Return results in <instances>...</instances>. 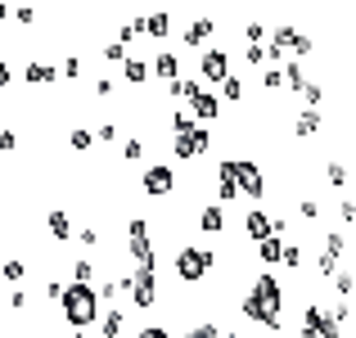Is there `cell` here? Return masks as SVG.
Listing matches in <instances>:
<instances>
[{
	"mask_svg": "<svg viewBox=\"0 0 356 338\" xmlns=\"http://www.w3.org/2000/svg\"><path fill=\"white\" fill-rule=\"evenodd\" d=\"M239 312H243V321L266 325L270 334H280V325H284V284H280L270 271H261V275L252 280V289L243 293Z\"/></svg>",
	"mask_w": 356,
	"mask_h": 338,
	"instance_id": "obj_1",
	"label": "cell"
},
{
	"mask_svg": "<svg viewBox=\"0 0 356 338\" xmlns=\"http://www.w3.org/2000/svg\"><path fill=\"white\" fill-rule=\"evenodd\" d=\"M59 312H63V325L81 334L86 325H95V321H99V293H95L90 284H63Z\"/></svg>",
	"mask_w": 356,
	"mask_h": 338,
	"instance_id": "obj_2",
	"label": "cell"
},
{
	"mask_svg": "<svg viewBox=\"0 0 356 338\" xmlns=\"http://www.w3.org/2000/svg\"><path fill=\"white\" fill-rule=\"evenodd\" d=\"M212 266H217V252L203 248V243H181L176 248V275H181V284H203Z\"/></svg>",
	"mask_w": 356,
	"mask_h": 338,
	"instance_id": "obj_3",
	"label": "cell"
},
{
	"mask_svg": "<svg viewBox=\"0 0 356 338\" xmlns=\"http://www.w3.org/2000/svg\"><path fill=\"white\" fill-rule=\"evenodd\" d=\"M212 149V131L208 127H190V131H176L172 136V154L181 158V163H194V158H203Z\"/></svg>",
	"mask_w": 356,
	"mask_h": 338,
	"instance_id": "obj_4",
	"label": "cell"
},
{
	"mask_svg": "<svg viewBox=\"0 0 356 338\" xmlns=\"http://www.w3.org/2000/svg\"><path fill=\"white\" fill-rule=\"evenodd\" d=\"M235 185L243 199H252V208H257V199L266 194V176H261V167L252 163V158H235Z\"/></svg>",
	"mask_w": 356,
	"mask_h": 338,
	"instance_id": "obj_5",
	"label": "cell"
},
{
	"mask_svg": "<svg viewBox=\"0 0 356 338\" xmlns=\"http://www.w3.org/2000/svg\"><path fill=\"white\" fill-rule=\"evenodd\" d=\"M140 190H145L149 199H167V194L176 190V172L167 163H149L145 172H140Z\"/></svg>",
	"mask_w": 356,
	"mask_h": 338,
	"instance_id": "obj_6",
	"label": "cell"
},
{
	"mask_svg": "<svg viewBox=\"0 0 356 338\" xmlns=\"http://www.w3.org/2000/svg\"><path fill=\"white\" fill-rule=\"evenodd\" d=\"M343 257H348V234H343V230H330V234H325V243H321V261H316L321 280L334 275V266H339Z\"/></svg>",
	"mask_w": 356,
	"mask_h": 338,
	"instance_id": "obj_7",
	"label": "cell"
},
{
	"mask_svg": "<svg viewBox=\"0 0 356 338\" xmlns=\"http://www.w3.org/2000/svg\"><path fill=\"white\" fill-rule=\"evenodd\" d=\"M127 289H131V298H136V307H154L158 303V275L145 271V266H136V275L127 280Z\"/></svg>",
	"mask_w": 356,
	"mask_h": 338,
	"instance_id": "obj_8",
	"label": "cell"
},
{
	"mask_svg": "<svg viewBox=\"0 0 356 338\" xmlns=\"http://www.w3.org/2000/svg\"><path fill=\"white\" fill-rule=\"evenodd\" d=\"M199 72H203V81H217V86H221V81L230 77V54L221 50V45H217V50H208L199 59Z\"/></svg>",
	"mask_w": 356,
	"mask_h": 338,
	"instance_id": "obj_9",
	"label": "cell"
},
{
	"mask_svg": "<svg viewBox=\"0 0 356 338\" xmlns=\"http://www.w3.org/2000/svg\"><path fill=\"white\" fill-rule=\"evenodd\" d=\"M239 185H235V158H221L217 163V203H235Z\"/></svg>",
	"mask_w": 356,
	"mask_h": 338,
	"instance_id": "obj_10",
	"label": "cell"
},
{
	"mask_svg": "<svg viewBox=\"0 0 356 338\" xmlns=\"http://www.w3.org/2000/svg\"><path fill=\"white\" fill-rule=\"evenodd\" d=\"M243 234H248L252 243L270 239V234H275V221H270V212H261V208H248V217H243Z\"/></svg>",
	"mask_w": 356,
	"mask_h": 338,
	"instance_id": "obj_11",
	"label": "cell"
},
{
	"mask_svg": "<svg viewBox=\"0 0 356 338\" xmlns=\"http://www.w3.org/2000/svg\"><path fill=\"white\" fill-rule=\"evenodd\" d=\"M45 230L54 243H72V217L68 208H45Z\"/></svg>",
	"mask_w": 356,
	"mask_h": 338,
	"instance_id": "obj_12",
	"label": "cell"
},
{
	"mask_svg": "<svg viewBox=\"0 0 356 338\" xmlns=\"http://www.w3.org/2000/svg\"><path fill=\"white\" fill-rule=\"evenodd\" d=\"M149 77H163L167 86H172V81H181V59H176L172 50L154 54V59H149Z\"/></svg>",
	"mask_w": 356,
	"mask_h": 338,
	"instance_id": "obj_13",
	"label": "cell"
},
{
	"mask_svg": "<svg viewBox=\"0 0 356 338\" xmlns=\"http://www.w3.org/2000/svg\"><path fill=\"white\" fill-rule=\"evenodd\" d=\"M190 118H199V122H217V118H221V99L212 95V90H199V95H190Z\"/></svg>",
	"mask_w": 356,
	"mask_h": 338,
	"instance_id": "obj_14",
	"label": "cell"
},
{
	"mask_svg": "<svg viewBox=\"0 0 356 338\" xmlns=\"http://www.w3.org/2000/svg\"><path fill=\"white\" fill-rule=\"evenodd\" d=\"M321 131H325V113L307 108V113H298V118H293V136L312 140V136H321Z\"/></svg>",
	"mask_w": 356,
	"mask_h": 338,
	"instance_id": "obj_15",
	"label": "cell"
},
{
	"mask_svg": "<svg viewBox=\"0 0 356 338\" xmlns=\"http://www.w3.org/2000/svg\"><path fill=\"white\" fill-rule=\"evenodd\" d=\"M23 77L32 81V86H54V81H59V68H54V63H41V59H32L23 68Z\"/></svg>",
	"mask_w": 356,
	"mask_h": 338,
	"instance_id": "obj_16",
	"label": "cell"
},
{
	"mask_svg": "<svg viewBox=\"0 0 356 338\" xmlns=\"http://www.w3.org/2000/svg\"><path fill=\"white\" fill-rule=\"evenodd\" d=\"M212 32H217V18H194V23L185 27V45H208Z\"/></svg>",
	"mask_w": 356,
	"mask_h": 338,
	"instance_id": "obj_17",
	"label": "cell"
},
{
	"mask_svg": "<svg viewBox=\"0 0 356 338\" xmlns=\"http://www.w3.org/2000/svg\"><path fill=\"white\" fill-rule=\"evenodd\" d=\"M199 230L203 234H221V230H226V212H221V203H208V208L199 212Z\"/></svg>",
	"mask_w": 356,
	"mask_h": 338,
	"instance_id": "obj_18",
	"label": "cell"
},
{
	"mask_svg": "<svg viewBox=\"0 0 356 338\" xmlns=\"http://www.w3.org/2000/svg\"><path fill=\"white\" fill-rule=\"evenodd\" d=\"M167 32H172V14H167V9H154V14L145 18V36H154V41H163Z\"/></svg>",
	"mask_w": 356,
	"mask_h": 338,
	"instance_id": "obj_19",
	"label": "cell"
},
{
	"mask_svg": "<svg viewBox=\"0 0 356 338\" xmlns=\"http://www.w3.org/2000/svg\"><path fill=\"white\" fill-rule=\"evenodd\" d=\"M257 257L266 261V266H275V261L284 257V234H270V239H261V243H257Z\"/></svg>",
	"mask_w": 356,
	"mask_h": 338,
	"instance_id": "obj_20",
	"label": "cell"
},
{
	"mask_svg": "<svg viewBox=\"0 0 356 338\" xmlns=\"http://www.w3.org/2000/svg\"><path fill=\"white\" fill-rule=\"evenodd\" d=\"M280 77H284V86H289V90H302V86H307L302 63H280Z\"/></svg>",
	"mask_w": 356,
	"mask_h": 338,
	"instance_id": "obj_21",
	"label": "cell"
},
{
	"mask_svg": "<svg viewBox=\"0 0 356 338\" xmlns=\"http://www.w3.org/2000/svg\"><path fill=\"white\" fill-rule=\"evenodd\" d=\"M122 77H127L131 86H145V81H149V63H145V59H127V68H122Z\"/></svg>",
	"mask_w": 356,
	"mask_h": 338,
	"instance_id": "obj_22",
	"label": "cell"
},
{
	"mask_svg": "<svg viewBox=\"0 0 356 338\" xmlns=\"http://www.w3.org/2000/svg\"><path fill=\"white\" fill-rule=\"evenodd\" d=\"M68 145L77 149V154H86V149L95 145V131H90V127H72V131H68Z\"/></svg>",
	"mask_w": 356,
	"mask_h": 338,
	"instance_id": "obj_23",
	"label": "cell"
},
{
	"mask_svg": "<svg viewBox=\"0 0 356 338\" xmlns=\"http://www.w3.org/2000/svg\"><path fill=\"white\" fill-rule=\"evenodd\" d=\"M302 104L321 113V104H325V86H316V81H307V86H302Z\"/></svg>",
	"mask_w": 356,
	"mask_h": 338,
	"instance_id": "obj_24",
	"label": "cell"
},
{
	"mask_svg": "<svg viewBox=\"0 0 356 338\" xmlns=\"http://www.w3.org/2000/svg\"><path fill=\"white\" fill-rule=\"evenodd\" d=\"M239 32H243V45H261V36H266V23H257V18H252V23H243Z\"/></svg>",
	"mask_w": 356,
	"mask_h": 338,
	"instance_id": "obj_25",
	"label": "cell"
},
{
	"mask_svg": "<svg viewBox=\"0 0 356 338\" xmlns=\"http://www.w3.org/2000/svg\"><path fill=\"white\" fill-rule=\"evenodd\" d=\"M90 275H95V266H90L86 257H77V261H72V284H90Z\"/></svg>",
	"mask_w": 356,
	"mask_h": 338,
	"instance_id": "obj_26",
	"label": "cell"
},
{
	"mask_svg": "<svg viewBox=\"0 0 356 338\" xmlns=\"http://www.w3.org/2000/svg\"><path fill=\"white\" fill-rule=\"evenodd\" d=\"M99 334H104V338H118V334H122V316H118V312L99 316Z\"/></svg>",
	"mask_w": 356,
	"mask_h": 338,
	"instance_id": "obj_27",
	"label": "cell"
},
{
	"mask_svg": "<svg viewBox=\"0 0 356 338\" xmlns=\"http://www.w3.org/2000/svg\"><path fill=\"white\" fill-rule=\"evenodd\" d=\"M122 158H127V163H140V158H145V140H127V145H122Z\"/></svg>",
	"mask_w": 356,
	"mask_h": 338,
	"instance_id": "obj_28",
	"label": "cell"
},
{
	"mask_svg": "<svg viewBox=\"0 0 356 338\" xmlns=\"http://www.w3.org/2000/svg\"><path fill=\"white\" fill-rule=\"evenodd\" d=\"M185 338H221V330H217V321H203L194 330H185Z\"/></svg>",
	"mask_w": 356,
	"mask_h": 338,
	"instance_id": "obj_29",
	"label": "cell"
},
{
	"mask_svg": "<svg viewBox=\"0 0 356 338\" xmlns=\"http://www.w3.org/2000/svg\"><path fill=\"white\" fill-rule=\"evenodd\" d=\"M325 181L343 190V185H348V167H343V163H330V167H325Z\"/></svg>",
	"mask_w": 356,
	"mask_h": 338,
	"instance_id": "obj_30",
	"label": "cell"
},
{
	"mask_svg": "<svg viewBox=\"0 0 356 338\" xmlns=\"http://www.w3.org/2000/svg\"><path fill=\"white\" fill-rule=\"evenodd\" d=\"M59 77H68V81H77V77H81V59H77V54H68V59L59 63Z\"/></svg>",
	"mask_w": 356,
	"mask_h": 338,
	"instance_id": "obj_31",
	"label": "cell"
},
{
	"mask_svg": "<svg viewBox=\"0 0 356 338\" xmlns=\"http://www.w3.org/2000/svg\"><path fill=\"white\" fill-rule=\"evenodd\" d=\"M0 275H5V280H23V275H27V266H23L18 257H9L5 266H0Z\"/></svg>",
	"mask_w": 356,
	"mask_h": 338,
	"instance_id": "obj_32",
	"label": "cell"
},
{
	"mask_svg": "<svg viewBox=\"0 0 356 338\" xmlns=\"http://www.w3.org/2000/svg\"><path fill=\"white\" fill-rule=\"evenodd\" d=\"M104 59H108V63H127V45H118V41H104Z\"/></svg>",
	"mask_w": 356,
	"mask_h": 338,
	"instance_id": "obj_33",
	"label": "cell"
},
{
	"mask_svg": "<svg viewBox=\"0 0 356 338\" xmlns=\"http://www.w3.org/2000/svg\"><path fill=\"white\" fill-rule=\"evenodd\" d=\"M221 95H226V99H243V81L239 77H226V81H221Z\"/></svg>",
	"mask_w": 356,
	"mask_h": 338,
	"instance_id": "obj_34",
	"label": "cell"
},
{
	"mask_svg": "<svg viewBox=\"0 0 356 338\" xmlns=\"http://www.w3.org/2000/svg\"><path fill=\"white\" fill-rule=\"evenodd\" d=\"M261 86H266V90H284V77H280V68H266V72H261Z\"/></svg>",
	"mask_w": 356,
	"mask_h": 338,
	"instance_id": "obj_35",
	"label": "cell"
},
{
	"mask_svg": "<svg viewBox=\"0 0 356 338\" xmlns=\"http://www.w3.org/2000/svg\"><path fill=\"white\" fill-rule=\"evenodd\" d=\"M280 261H289V266L298 271V266H302V248H298V243H289V239H284V257H280Z\"/></svg>",
	"mask_w": 356,
	"mask_h": 338,
	"instance_id": "obj_36",
	"label": "cell"
},
{
	"mask_svg": "<svg viewBox=\"0 0 356 338\" xmlns=\"http://www.w3.org/2000/svg\"><path fill=\"white\" fill-rule=\"evenodd\" d=\"M9 14H14L23 27H32V23H36V9H32V5H18V9H9Z\"/></svg>",
	"mask_w": 356,
	"mask_h": 338,
	"instance_id": "obj_37",
	"label": "cell"
},
{
	"mask_svg": "<svg viewBox=\"0 0 356 338\" xmlns=\"http://www.w3.org/2000/svg\"><path fill=\"white\" fill-rule=\"evenodd\" d=\"M298 212H302V221H316V217H321V203H316V199H302V203H298Z\"/></svg>",
	"mask_w": 356,
	"mask_h": 338,
	"instance_id": "obj_38",
	"label": "cell"
},
{
	"mask_svg": "<svg viewBox=\"0 0 356 338\" xmlns=\"http://www.w3.org/2000/svg\"><path fill=\"white\" fill-rule=\"evenodd\" d=\"M334 289H339L343 298H352V271H339V275H334Z\"/></svg>",
	"mask_w": 356,
	"mask_h": 338,
	"instance_id": "obj_39",
	"label": "cell"
},
{
	"mask_svg": "<svg viewBox=\"0 0 356 338\" xmlns=\"http://www.w3.org/2000/svg\"><path fill=\"white\" fill-rule=\"evenodd\" d=\"M298 338H343V334H334V330H316V325H302V330H298Z\"/></svg>",
	"mask_w": 356,
	"mask_h": 338,
	"instance_id": "obj_40",
	"label": "cell"
},
{
	"mask_svg": "<svg viewBox=\"0 0 356 338\" xmlns=\"http://www.w3.org/2000/svg\"><path fill=\"white\" fill-rule=\"evenodd\" d=\"M14 149H18V136H14V131H0V154H14Z\"/></svg>",
	"mask_w": 356,
	"mask_h": 338,
	"instance_id": "obj_41",
	"label": "cell"
},
{
	"mask_svg": "<svg viewBox=\"0 0 356 338\" xmlns=\"http://www.w3.org/2000/svg\"><path fill=\"white\" fill-rule=\"evenodd\" d=\"M113 90H118L113 77H99V81H95V95H99V99H113Z\"/></svg>",
	"mask_w": 356,
	"mask_h": 338,
	"instance_id": "obj_42",
	"label": "cell"
},
{
	"mask_svg": "<svg viewBox=\"0 0 356 338\" xmlns=\"http://www.w3.org/2000/svg\"><path fill=\"white\" fill-rule=\"evenodd\" d=\"M95 140H104V145H113V140H118V122H104V127L95 131Z\"/></svg>",
	"mask_w": 356,
	"mask_h": 338,
	"instance_id": "obj_43",
	"label": "cell"
},
{
	"mask_svg": "<svg viewBox=\"0 0 356 338\" xmlns=\"http://www.w3.org/2000/svg\"><path fill=\"white\" fill-rule=\"evenodd\" d=\"M352 217H356V203H352V199H343V203H339V221H343V225H352Z\"/></svg>",
	"mask_w": 356,
	"mask_h": 338,
	"instance_id": "obj_44",
	"label": "cell"
},
{
	"mask_svg": "<svg viewBox=\"0 0 356 338\" xmlns=\"http://www.w3.org/2000/svg\"><path fill=\"white\" fill-rule=\"evenodd\" d=\"M136 338H172V330H163V325H145Z\"/></svg>",
	"mask_w": 356,
	"mask_h": 338,
	"instance_id": "obj_45",
	"label": "cell"
},
{
	"mask_svg": "<svg viewBox=\"0 0 356 338\" xmlns=\"http://www.w3.org/2000/svg\"><path fill=\"white\" fill-rule=\"evenodd\" d=\"M243 59L248 63H266V50H261V45H243Z\"/></svg>",
	"mask_w": 356,
	"mask_h": 338,
	"instance_id": "obj_46",
	"label": "cell"
},
{
	"mask_svg": "<svg viewBox=\"0 0 356 338\" xmlns=\"http://www.w3.org/2000/svg\"><path fill=\"white\" fill-rule=\"evenodd\" d=\"M45 298H50V303H59V298H63V284H59V280H45Z\"/></svg>",
	"mask_w": 356,
	"mask_h": 338,
	"instance_id": "obj_47",
	"label": "cell"
},
{
	"mask_svg": "<svg viewBox=\"0 0 356 338\" xmlns=\"http://www.w3.org/2000/svg\"><path fill=\"white\" fill-rule=\"evenodd\" d=\"M81 243H99V230H95V225H81Z\"/></svg>",
	"mask_w": 356,
	"mask_h": 338,
	"instance_id": "obj_48",
	"label": "cell"
},
{
	"mask_svg": "<svg viewBox=\"0 0 356 338\" xmlns=\"http://www.w3.org/2000/svg\"><path fill=\"white\" fill-rule=\"evenodd\" d=\"M9 307H14V312H23V307H27V293H23V289H18V293H9Z\"/></svg>",
	"mask_w": 356,
	"mask_h": 338,
	"instance_id": "obj_49",
	"label": "cell"
},
{
	"mask_svg": "<svg viewBox=\"0 0 356 338\" xmlns=\"http://www.w3.org/2000/svg\"><path fill=\"white\" fill-rule=\"evenodd\" d=\"M5 86H9V63L0 59V90H5Z\"/></svg>",
	"mask_w": 356,
	"mask_h": 338,
	"instance_id": "obj_50",
	"label": "cell"
},
{
	"mask_svg": "<svg viewBox=\"0 0 356 338\" xmlns=\"http://www.w3.org/2000/svg\"><path fill=\"white\" fill-rule=\"evenodd\" d=\"M5 18H9V5H0V23H5Z\"/></svg>",
	"mask_w": 356,
	"mask_h": 338,
	"instance_id": "obj_51",
	"label": "cell"
},
{
	"mask_svg": "<svg viewBox=\"0 0 356 338\" xmlns=\"http://www.w3.org/2000/svg\"><path fill=\"white\" fill-rule=\"evenodd\" d=\"M221 338H243V334H235V330H230V334H221Z\"/></svg>",
	"mask_w": 356,
	"mask_h": 338,
	"instance_id": "obj_52",
	"label": "cell"
},
{
	"mask_svg": "<svg viewBox=\"0 0 356 338\" xmlns=\"http://www.w3.org/2000/svg\"><path fill=\"white\" fill-rule=\"evenodd\" d=\"M68 338H86V334H77V330H72V334H68Z\"/></svg>",
	"mask_w": 356,
	"mask_h": 338,
	"instance_id": "obj_53",
	"label": "cell"
},
{
	"mask_svg": "<svg viewBox=\"0 0 356 338\" xmlns=\"http://www.w3.org/2000/svg\"><path fill=\"white\" fill-rule=\"evenodd\" d=\"M0 338H5V321H0Z\"/></svg>",
	"mask_w": 356,
	"mask_h": 338,
	"instance_id": "obj_54",
	"label": "cell"
},
{
	"mask_svg": "<svg viewBox=\"0 0 356 338\" xmlns=\"http://www.w3.org/2000/svg\"><path fill=\"white\" fill-rule=\"evenodd\" d=\"M0 212H5V199H0Z\"/></svg>",
	"mask_w": 356,
	"mask_h": 338,
	"instance_id": "obj_55",
	"label": "cell"
}]
</instances>
